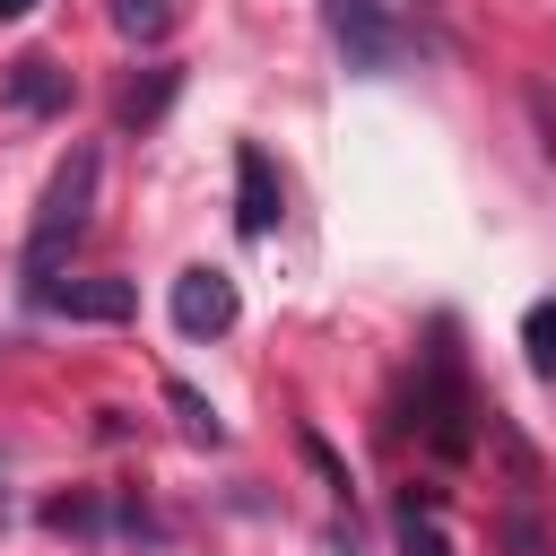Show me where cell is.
I'll use <instances>...</instances> for the list:
<instances>
[{"instance_id": "obj_1", "label": "cell", "mask_w": 556, "mask_h": 556, "mask_svg": "<svg viewBox=\"0 0 556 556\" xmlns=\"http://www.w3.org/2000/svg\"><path fill=\"white\" fill-rule=\"evenodd\" d=\"M96 174H104V156H96V148H70V156L52 165V182H43V208H35V226H26V287H35V295H43V287H52V269L70 261V243L87 235Z\"/></svg>"}, {"instance_id": "obj_2", "label": "cell", "mask_w": 556, "mask_h": 556, "mask_svg": "<svg viewBox=\"0 0 556 556\" xmlns=\"http://www.w3.org/2000/svg\"><path fill=\"white\" fill-rule=\"evenodd\" d=\"M321 17H330V43L348 52V70H365V78H382V70H400V26L382 17V0H321Z\"/></svg>"}, {"instance_id": "obj_3", "label": "cell", "mask_w": 556, "mask_h": 556, "mask_svg": "<svg viewBox=\"0 0 556 556\" xmlns=\"http://www.w3.org/2000/svg\"><path fill=\"white\" fill-rule=\"evenodd\" d=\"M174 330L182 339H217V330H235V313H243V295H235V278L226 269H208V261H191L182 278H174Z\"/></svg>"}, {"instance_id": "obj_4", "label": "cell", "mask_w": 556, "mask_h": 556, "mask_svg": "<svg viewBox=\"0 0 556 556\" xmlns=\"http://www.w3.org/2000/svg\"><path fill=\"white\" fill-rule=\"evenodd\" d=\"M235 226H243L252 243L278 226V165H269V148H261V139H243V148H235Z\"/></svg>"}, {"instance_id": "obj_5", "label": "cell", "mask_w": 556, "mask_h": 556, "mask_svg": "<svg viewBox=\"0 0 556 556\" xmlns=\"http://www.w3.org/2000/svg\"><path fill=\"white\" fill-rule=\"evenodd\" d=\"M35 304L61 313V321H130L139 313V287L130 278H70V287H43Z\"/></svg>"}, {"instance_id": "obj_6", "label": "cell", "mask_w": 556, "mask_h": 556, "mask_svg": "<svg viewBox=\"0 0 556 556\" xmlns=\"http://www.w3.org/2000/svg\"><path fill=\"white\" fill-rule=\"evenodd\" d=\"M0 96H9L17 113H61V104H70V70H61V61H43V52H26V61H9Z\"/></svg>"}, {"instance_id": "obj_7", "label": "cell", "mask_w": 556, "mask_h": 556, "mask_svg": "<svg viewBox=\"0 0 556 556\" xmlns=\"http://www.w3.org/2000/svg\"><path fill=\"white\" fill-rule=\"evenodd\" d=\"M391 530H400V556H452V530H443V513H434V495H400V513H391Z\"/></svg>"}, {"instance_id": "obj_8", "label": "cell", "mask_w": 556, "mask_h": 556, "mask_svg": "<svg viewBox=\"0 0 556 556\" xmlns=\"http://www.w3.org/2000/svg\"><path fill=\"white\" fill-rule=\"evenodd\" d=\"M165 408L182 417V434H191V443H226V426H217V408H208V400H200L191 382H165Z\"/></svg>"}, {"instance_id": "obj_9", "label": "cell", "mask_w": 556, "mask_h": 556, "mask_svg": "<svg viewBox=\"0 0 556 556\" xmlns=\"http://www.w3.org/2000/svg\"><path fill=\"white\" fill-rule=\"evenodd\" d=\"M521 348H530L539 374H556V295H539V304L521 313Z\"/></svg>"}, {"instance_id": "obj_10", "label": "cell", "mask_w": 556, "mask_h": 556, "mask_svg": "<svg viewBox=\"0 0 556 556\" xmlns=\"http://www.w3.org/2000/svg\"><path fill=\"white\" fill-rule=\"evenodd\" d=\"M165 96H174V70H148V87H130V96H122V122H130V130H139V122H156V113H165Z\"/></svg>"}, {"instance_id": "obj_11", "label": "cell", "mask_w": 556, "mask_h": 556, "mask_svg": "<svg viewBox=\"0 0 556 556\" xmlns=\"http://www.w3.org/2000/svg\"><path fill=\"white\" fill-rule=\"evenodd\" d=\"M113 26L122 35H165L174 26V0H113Z\"/></svg>"}, {"instance_id": "obj_12", "label": "cell", "mask_w": 556, "mask_h": 556, "mask_svg": "<svg viewBox=\"0 0 556 556\" xmlns=\"http://www.w3.org/2000/svg\"><path fill=\"white\" fill-rule=\"evenodd\" d=\"M504 547H513V556H547V530H539L530 513H513V521H504Z\"/></svg>"}, {"instance_id": "obj_13", "label": "cell", "mask_w": 556, "mask_h": 556, "mask_svg": "<svg viewBox=\"0 0 556 556\" xmlns=\"http://www.w3.org/2000/svg\"><path fill=\"white\" fill-rule=\"evenodd\" d=\"M304 460H313V469H321V478H330V495H348V469H339V452H330V443H321V434H304Z\"/></svg>"}, {"instance_id": "obj_14", "label": "cell", "mask_w": 556, "mask_h": 556, "mask_svg": "<svg viewBox=\"0 0 556 556\" xmlns=\"http://www.w3.org/2000/svg\"><path fill=\"white\" fill-rule=\"evenodd\" d=\"M9 17H35V0H0V26H9Z\"/></svg>"}]
</instances>
